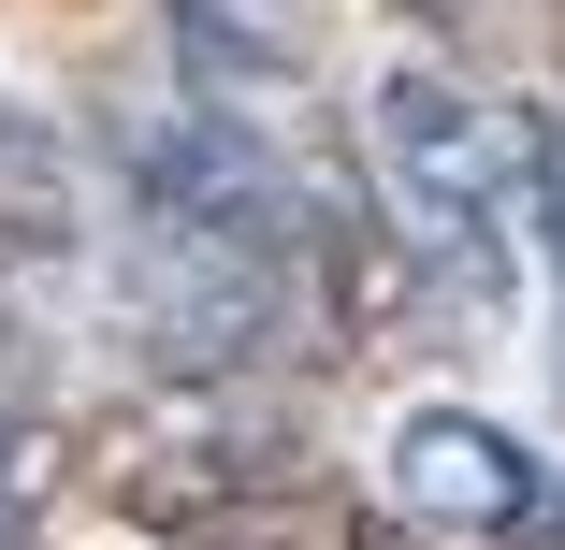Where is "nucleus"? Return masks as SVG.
Segmentation results:
<instances>
[{"mask_svg": "<svg viewBox=\"0 0 565 550\" xmlns=\"http://www.w3.org/2000/svg\"><path fill=\"white\" fill-rule=\"evenodd\" d=\"M174 44H189V73H203V101L233 87V101H262V87H290V15L276 0H174Z\"/></svg>", "mask_w": 565, "mask_h": 550, "instance_id": "4", "label": "nucleus"}, {"mask_svg": "<svg viewBox=\"0 0 565 550\" xmlns=\"http://www.w3.org/2000/svg\"><path fill=\"white\" fill-rule=\"evenodd\" d=\"M377 145H392V188H406V217H420L435 276L465 290V304H493V290H508V145H493V117H479L449 73H392Z\"/></svg>", "mask_w": 565, "mask_h": 550, "instance_id": "1", "label": "nucleus"}, {"mask_svg": "<svg viewBox=\"0 0 565 550\" xmlns=\"http://www.w3.org/2000/svg\"><path fill=\"white\" fill-rule=\"evenodd\" d=\"M87 247V188H73V145L30 117V101H0V290L15 276H58Z\"/></svg>", "mask_w": 565, "mask_h": 550, "instance_id": "3", "label": "nucleus"}, {"mask_svg": "<svg viewBox=\"0 0 565 550\" xmlns=\"http://www.w3.org/2000/svg\"><path fill=\"white\" fill-rule=\"evenodd\" d=\"M30 507H44V434H30V420H0V550L30 536Z\"/></svg>", "mask_w": 565, "mask_h": 550, "instance_id": "6", "label": "nucleus"}, {"mask_svg": "<svg viewBox=\"0 0 565 550\" xmlns=\"http://www.w3.org/2000/svg\"><path fill=\"white\" fill-rule=\"evenodd\" d=\"M522 188H536V233H551V290H565V117L522 131Z\"/></svg>", "mask_w": 565, "mask_h": 550, "instance_id": "5", "label": "nucleus"}, {"mask_svg": "<svg viewBox=\"0 0 565 550\" xmlns=\"http://www.w3.org/2000/svg\"><path fill=\"white\" fill-rule=\"evenodd\" d=\"M392 493L435 536H479V550H565V464H536L508 420L479 406H420L392 434Z\"/></svg>", "mask_w": 565, "mask_h": 550, "instance_id": "2", "label": "nucleus"}, {"mask_svg": "<svg viewBox=\"0 0 565 550\" xmlns=\"http://www.w3.org/2000/svg\"><path fill=\"white\" fill-rule=\"evenodd\" d=\"M406 15H465V0H406Z\"/></svg>", "mask_w": 565, "mask_h": 550, "instance_id": "7", "label": "nucleus"}]
</instances>
